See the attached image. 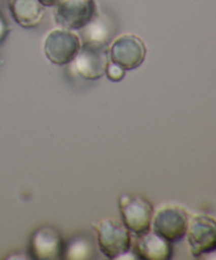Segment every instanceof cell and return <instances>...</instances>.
Segmentation results:
<instances>
[{"label":"cell","mask_w":216,"mask_h":260,"mask_svg":"<svg viewBox=\"0 0 216 260\" xmlns=\"http://www.w3.org/2000/svg\"><path fill=\"white\" fill-rule=\"evenodd\" d=\"M97 238L99 250L108 259H117L132 246L130 230L114 218H104L97 225Z\"/></svg>","instance_id":"1"},{"label":"cell","mask_w":216,"mask_h":260,"mask_svg":"<svg viewBox=\"0 0 216 260\" xmlns=\"http://www.w3.org/2000/svg\"><path fill=\"white\" fill-rule=\"evenodd\" d=\"M118 206L122 222L135 235L151 229L154 207L149 200L142 196L122 194L118 198Z\"/></svg>","instance_id":"2"},{"label":"cell","mask_w":216,"mask_h":260,"mask_svg":"<svg viewBox=\"0 0 216 260\" xmlns=\"http://www.w3.org/2000/svg\"><path fill=\"white\" fill-rule=\"evenodd\" d=\"M81 47V41L78 35L70 29L58 28L46 36L43 51L48 60L55 65H68L73 62Z\"/></svg>","instance_id":"3"},{"label":"cell","mask_w":216,"mask_h":260,"mask_svg":"<svg viewBox=\"0 0 216 260\" xmlns=\"http://www.w3.org/2000/svg\"><path fill=\"white\" fill-rule=\"evenodd\" d=\"M187 225V212L173 203L162 206L151 220V230L170 243L180 240L186 235Z\"/></svg>","instance_id":"4"},{"label":"cell","mask_w":216,"mask_h":260,"mask_svg":"<svg viewBox=\"0 0 216 260\" xmlns=\"http://www.w3.org/2000/svg\"><path fill=\"white\" fill-rule=\"evenodd\" d=\"M109 61L117 63L125 70L139 68L146 56V47L140 37L135 35H122L109 46Z\"/></svg>","instance_id":"5"},{"label":"cell","mask_w":216,"mask_h":260,"mask_svg":"<svg viewBox=\"0 0 216 260\" xmlns=\"http://www.w3.org/2000/svg\"><path fill=\"white\" fill-rule=\"evenodd\" d=\"M64 239L53 226H41L30 235L28 253L30 259L57 260L63 259Z\"/></svg>","instance_id":"6"},{"label":"cell","mask_w":216,"mask_h":260,"mask_svg":"<svg viewBox=\"0 0 216 260\" xmlns=\"http://www.w3.org/2000/svg\"><path fill=\"white\" fill-rule=\"evenodd\" d=\"M96 12L94 0H58L55 5V20L65 29L79 30Z\"/></svg>","instance_id":"7"},{"label":"cell","mask_w":216,"mask_h":260,"mask_svg":"<svg viewBox=\"0 0 216 260\" xmlns=\"http://www.w3.org/2000/svg\"><path fill=\"white\" fill-rule=\"evenodd\" d=\"M187 239L191 254L195 258L202 256L216 248V223L208 216H195L188 220Z\"/></svg>","instance_id":"8"},{"label":"cell","mask_w":216,"mask_h":260,"mask_svg":"<svg viewBox=\"0 0 216 260\" xmlns=\"http://www.w3.org/2000/svg\"><path fill=\"white\" fill-rule=\"evenodd\" d=\"M108 61L107 47L81 43L78 55L73 60L74 70L84 80H97L104 75Z\"/></svg>","instance_id":"9"},{"label":"cell","mask_w":216,"mask_h":260,"mask_svg":"<svg viewBox=\"0 0 216 260\" xmlns=\"http://www.w3.org/2000/svg\"><path fill=\"white\" fill-rule=\"evenodd\" d=\"M135 255L142 260H167L172 258V243L162 238L150 229L142 234H137L134 239Z\"/></svg>","instance_id":"10"},{"label":"cell","mask_w":216,"mask_h":260,"mask_svg":"<svg viewBox=\"0 0 216 260\" xmlns=\"http://www.w3.org/2000/svg\"><path fill=\"white\" fill-rule=\"evenodd\" d=\"M79 30H80L81 43L107 47L113 37L114 27L107 15L97 14L96 12L93 18Z\"/></svg>","instance_id":"11"},{"label":"cell","mask_w":216,"mask_h":260,"mask_svg":"<svg viewBox=\"0 0 216 260\" xmlns=\"http://www.w3.org/2000/svg\"><path fill=\"white\" fill-rule=\"evenodd\" d=\"M9 10L18 24L35 28L42 22L45 7L38 0H9Z\"/></svg>","instance_id":"12"},{"label":"cell","mask_w":216,"mask_h":260,"mask_svg":"<svg viewBox=\"0 0 216 260\" xmlns=\"http://www.w3.org/2000/svg\"><path fill=\"white\" fill-rule=\"evenodd\" d=\"M94 241L86 234H78L64 241L63 259L89 260L94 258Z\"/></svg>","instance_id":"13"},{"label":"cell","mask_w":216,"mask_h":260,"mask_svg":"<svg viewBox=\"0 0 216 260\" xmlns=\"http://www.w3.org/2000/svg\"><path fill=\"white\" fill-rule=\"evenodd\" d=\"M107 78L109 79L111 81H119L125 78V74H126V70L122 69L121 66H118L117 63L112 62V61H108L106 68V73Z\"/></svg>","instance_id":"14"},{"label":"cell","mask_w":216,"mask_h":260,"mask_svg":"<svg viewBox=\"0 0 216 260\" xmlns=\"http://www.w3.org/2000/svg\"><path fill=\"white\" fill-rule=\"evenodd\" d=\"M8 32H9V25H8V22L3 17L2 13H0V43L7 38Z\"/></svg>","instance_id":"15"},{"label":"cell","mask_w":216,"mask_h":260,"mask_svg":"<svg viewBox=\"0 0 216 260\" xmlns=\"http://www.w3.org/2000/svg\"><path fill=\"white\" fill-rule=\"evenodd\" d=\"M43 7H55L58 0H38Z\"/></svg>","instance_id":"16"},{"label":"cell","mask_w":216,"mask_h":260,"mask_svg":"<svg viewBox=\"0 0 216 260\" xmlns=\"http://www.w3.org/2000/svg\"><path fill=\"white\" fill-rule=\"evenodd\" d=\"M2 3H3V0H0V5H2Z\"/></svg>","instance_id":"17"}]
</instances>
